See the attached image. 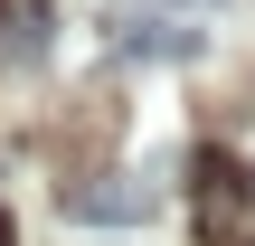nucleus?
<instances>
[{
    "label": "nucleus",
    "instance_id": "nucleus-3",
    "mask_svg": "<svg viewBox=\"0 0 255 246\" xmlns=\"http://www.w3.org/2000/svg\"><path fill=\"white\" fill-rule=\"evenodd\" d=\"M0 246H9V218H0Z\"/></svg>",
    "mask_w": 255,
    "mask_h": 246
},
{
    "label": "nucleus",
    "instance_id": "nucleus-2",
    "mask_svg": "<svg viewBox=\"0 0 255 246\" xmlns=\"http://www.w3.org/2000/svg\"><path fill=\"white\" fill-rule=\"evenodd\" d=\"M246 209H255V180L227 161V152H208V161H199V228H208V237H237Z\"/></svg>",
    "mask_w": 255,
    "mask_h": 246
},
{
    "label": "nucleus",
    "instance_id": "nucleus-1",
    "mask_svg": "<svg viewBox=\"0 0 255 246\" xmlns=\"http://www.w3.org/2000/svg\"><path fill=\"white\" fill-rule=\"evenodd\" d=\"M151 209H161V190L132 180V171H104V180H76L66 190V218L76 228H142Z\"/></svg>",
    "mask_w": 255,
    "mask_h": 246
}]
</instances>
